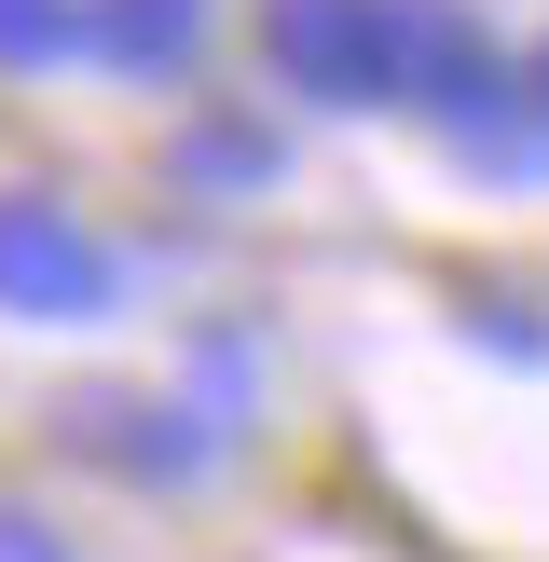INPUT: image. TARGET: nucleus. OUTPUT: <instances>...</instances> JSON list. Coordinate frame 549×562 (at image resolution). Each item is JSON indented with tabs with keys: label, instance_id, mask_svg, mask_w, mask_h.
<instances>
[{
	"label": "nucleus",
	"instance_id": "obj_5",
	"mask_svg": "<svg viewBox=\"0 0 549 562\" xmlns=\"http://www.w3.org/2000/svg\"><path fill=\"white\" fill-rule=\"evenodd\" d=\"M0 55H55V0H0Z\"/></svg>",
	"mask_w": 549,
	"mask_h": 562
},
{
	"label": "nucleus",
	"instance_id": "obj_6",
	"mask_svg": "<svg viewBox=\"0 0 549 562\" xmlns=\"http://www.w3.org/2000/svg\"><path fill=\"white\" fill-rule=\"evenodd\" d=\"M0 562H69V549H42V536H27L14 508H0Z\"/></svg>",
	"mask_w": 549,
	"mask_h": 562
},
{
	"label": "nucleus",
	"instance_id": "obj_1",
	"mask_svg": "<svg viewBox=\"0 0 549 562\" xmlns=\"http://www.w3.org/2000/svg\"><path fill=\"white\" fill-rule=\"evenodd\" d=\"M274 69L302 97H399V0H274Z\"/></svg>",
	"mask_w": 549,
	"mask_h": 562
},
{
	"label": "nucleus",
	"instance_id": "obj_3",
	"mask_svg": "<svg viewBox=\"0 0 549 562\" xmlns=\"http://www.w3.org/2000/svg\"><path fill=\"white\" fill-rule=\"evenodd\" d=\"M192 27H206V0H110V55L124 69H179Z\"/></svg>",
	"mask_w": 549,
	"mask_h": 562
},
{
	"label": "nucleus",
	"instance_id": "obj_2",
	"mask_svg": "<svg viewBox=\"0 0 549 562\" xmlns=\"http://www.w3.org/2000/svg\"><path fill=\"white\" fill-rule=\"evenodd\" d=\"M0 302H14V316H97L110 302L97 234H69L55 206H0Z\"/></svg>",
	"mask_w": 549,
	"mask_h": 562
},
{
	"label": "nucleus",
	"instance_id": "obj_4",
	"mask_svg": "<svg viewBox=\"0 0 549 562\" xmlns=\"http://www.w3.org/2000/svg\"><path fill=\"white\" fill-rule=\"evenodd\" d=\"M192 179H274L261 137H192Z\"/></svg>",
	"mask_w": 549,
	"mask_h": 562
}]
</instances>
